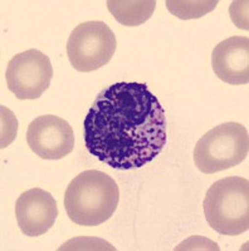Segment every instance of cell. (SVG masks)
Instances as JSON below:
<instances>
[{
  "instance_id": "obj_1",
  "label": "cell",
  "mask_w": 249,
  "mask_h": 251,
  "mask_svg": "<svg viewBox=\"0 0 249 251\" xmlns=\"http://www.w3.org/2000/svg\"><path fill=\"white\" fill-rule=\"evenodd\" d=\"M166 116L146 84L118 82L103 89L83 122L92 156L116 170L141 169L166 146Z\"/></svg>"
},
{
  "instance_id": "obj_2",
  "label": "cell",
  "mask_w": 249,
  "mask_h": 251,
  "mask_svg": "<svg viewBox=\"0 0 249 251\" xmlns=\"http://www.w3.org/2000/svg\"><path fill=\"white\" fill-rule=\"evenodd\" d=\"M120 201L116 181L98 170L81 172L67 186L64 208L72 223L98 226L115 214Z\"/></svg>"
},
{
  "instance_id": "obj_3",
  "label": "cell",
  "mask_w": 249,
  "mask_h": 251,
  "mask_svg": "<svg viewBox=\"0 0 249 251\" xmlns=\"http://www.w3.org/2000/svg\"><path fill=\"white\" fill-rule=\"evenodd\" d=\"M204 215L210 227L225 236H237L249 228V182L243 177L215 181L204 199Z\"/></svg>"
},
{
  "instance_id": "obj_4",
  "label": "cell",
  "mask_w": 249,
  "mask_h": 251,
  "mask_svg": "<svg viewBox=\"0 0 249 251\" xmlns=\"http://www.w3.org/2000/svg\"><path fill=\"white\" fill-rule=\"evenodd\" d=\"M248 152V129L238 122L221 123L196 142L194 163L199 171L213 175L242 163Z\"/></svg>"
},
{
  "instance_id": "obj_5",
  "label": "cell",
  "mask_w": 249,
  "mask_h": 251,
  "mask_svg": "<svg viewBox=\"0 0 249 251\" xmlns=\"http://www.w3.org/2000/svg\"><path fill=\"white\" fill-rule=\"evenodd\" d=\"M117 48L115 33L105 22H84L72 30L67 55L78 72H95L112 59Z\"/></svg>"
},
{
  "instance_id": "obj_6",
  "label": "cell",
  "mask_w": 249,
  "mask_h": 251,
  "mask_svg": "<svg viewBox=\"0 0 249 251\" xmlns=\"http://www.w3.org/2000/svg\"><path fill=\"white\" fill-rule=\"evenodd\" d=\"M53 78L51 59L43 51L28 49L9 60L6 86L18 100H37L49 88Z\"/></svg>"
},
{
  "instance_id": "obj_7",
  "label": "cell",
  "mask_w": 249,
  "mask_h": 251,
  "mask_svg": "<svg viewBox=\"0 0 249 251\" xmlns=\"http://www.w3.org/2000/svg\"><path fill=\"white\" fill-rule=\"evenodd\" d=\"M27 142L33 152L43 160H62L75 149V133L63 118L44 114L30 122Z\"/></svg>"
},
{
  "instance_id": "obj_8",
  "label": "cell",
  "mask_w": 249,
  "mask_h": 251,
  "mask_svg": "<svg viewBox=\"0 0 249 251\" xmlns=\"http://www.w3.org/2000/svg\"><path fill=\"white\" fill-rule=\"evenodd\" d=\"M15 216L20 231L26 236H40L55 225L58 216L57 202L48 191L30 188L18 197Z\"/></svg>"
},
{
  "instance_id": "obj_9",
  "label": "cell",
  "mask_w": 249,
  "mask_h": 251,
  "mask_svg": "<svg viewBox=\"0 0 249 251\" xmlns=\"http://www.w3.org/2000/svg\"><path fill=\"white\" fill-rule=\"evenodd\" d=\"M215 75L223 82L239 86L249 82L248 37H230L215 46L212 54Z\"/></svg>"
},
{
  "instance_id": "obj_10",
  "label": "cell",
  "mask_w": 249,
  "mask_h": 251,
  "mask_svg": "<svg viewBox=\"0 0 249 251\" xmlns=\"http://www.w3.org/2000/svg\"><path fill=\"white\" fill-rule=\"evenodd\" d=\"M156 8L155 0H109L107 9L118 23L138 26L152 17Z\"/></svg>"
},
{
  "instance_id": "obj_11",
  "label": "cell",
  "mask_w": 249,
  "mask_h": 251,
  "mask_svg": "<svg viewBox=\"0 0 249 251\" xmlns=\"http://www.w3.org/2000/svg\"><path fill=\"white\" fill-rule=\"evenodd\" d=\"M218 4V0H167L166 8L179 19L189 20L209 14Z\"/></svg>"
},
{
  "instance_id": "obj_12",
  "label": "cell",
  "mask_w": 249,
  "mask_h": 251,
  "mask_svg": "<svg viewBox=\"0 0 249 251\" xmlns=\"http://www.w3.org/2000/svg\"><path fill=\"white\" fill-rule=\"evenodd\" d=\"M18 121L12 111L1 106V143L0 147L5 149L17 137Z\"/></svg>"
},
{
  "instance_id": "obj_13",
  "label": "cell",
  "mask_w": 249,
  "mask_h": 251,
  "mask_svg": "<svg viewBox=\"0 0 249 251\" xmlns=\"http://www.w3.org/2000/svg\"><path fill=\"white\" fill-rule=\"evenodd\" d=\"M229 12L233 23L239 29L248 30V1H233Z\"/></svg>"
}]
</instances>
